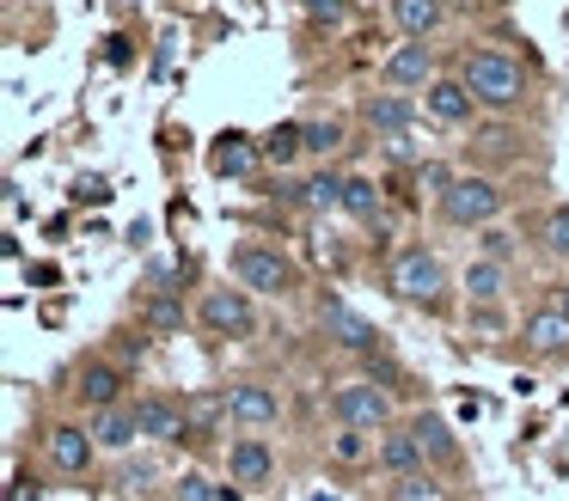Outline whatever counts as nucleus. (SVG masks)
<instances>
[{
    "mask_svg": "<svg viewBox=\"0 0 569 501\" xmlns=\"http://www.w3.org/2000/svg\"><path fill=\"white\" fill-rule=\"evenodd\" d=\"M459 80L478 92L483 110H515V104H527V68H520L515 56H502V49H490V43L466 49V61H459Z\"/></svg>",
    "mask_w": 569,
    "mask_h": 501,
    "instance_id": "nucleus-1",
    "label": "nucleus"
},
{
    "mask_svg": "<svg viewBox=\"0 0 569 501\" xmlns=\"http://www.w3.org/2000/svg\"><path fill=\"white\" fill-rule=\"evenodd\" d=\"M386 288L398 293L405 305H435L447 288V269L435 251H422V244H405V251L392 257V269H386Z\"/></svg>",
    "mask_w": 569,
    "mask_h": 501,
    "instance_id": "nucleus-2",
    "label": "nucleus"
},
{
    "mask_svg": "<svg viewBox=\"0 0 569 501\" xmlns=\"http://www.w3.org/2000/svg\"><path fill=\"white\" fill-rule=\"evenodd\" d=\"M233 281L239 288H251V293H295V263H288L276 244H263V239H246L233 251Z\"/></svg>",
    "mask_w": 569,
    "mask_h": 501,
    "instance_id": "nucleus-3",
    "label": "nucleus"
},
{
    "mask_svg": "<svg viewBox=\"0 0 569 501\" xmlns=\"http://www.w3.org/2000/svg\"><path fill=\"white\" fill-rule=\"evenodd\" d=\"M202 330L209 337H227V342H246L258 337V305H251V288H209L197 305Z\"/></svg>",
    "mask_w": 569,
    "mask_h": 501,
    "instance_id": "nucleus-4",
    "label": "nucleus"
},
{
    "mask_svg": "<svg viewBox=\"0 0 569 501\" xmlns=\"http://www.w3.org/2000/svg\"><path fill=\"white\" fill-rule=\"evenodd\" d=\"M502 214V183L496 178H453L441 196V220L447 227H490Z\"/></svg>",
    "mask_w": 569,
    "mask_h": 501,
    "instance_id": "nucleus-5",
    "label": "nucleus"
},
{
    "mask_svg": "<svg viewBox=\"0 0 569 501\" xmlns=\"http://www.w3.org/2000/svg\"><path fill=\"white\" fill-rule=\"evenodd\" d=\"M331 415L343 428H392V398H386V385H373V379H343V385L331 391Z\"/></svg>",
    "mask_w": 569,
    "mask_h": 501,
    "instance_id": "nucleus-6",
    "label": "nucleus"
},
{
    "mask_svg": "<svg viewBox=\"0 0 569 501\" xmlns=\"http://www.w3.org/2000/svg\"><path fill=\"white\" fill-rule=\"evenodd\" d=\"M422 110H429L435 122H447V129H459V122H471L483 104H478V92H471L459 73H435V80L422 86Z\"/></svg>",
    "mask_w": 569,
    "mask_h": 501,
    "instance_id": "nucleus-7",
    "label": "nucleus"
},
{
    "mask_svg": "<svg viewBox=\"0 0 569 501\" xmlns=\"http://www.w3.org/2000/svg\"><path fill=\"white\" fill-rule=\"evenodd\" d=\"M319 330H325L331 342H343V349H356V354L380 342V330H373L368 318L356 312V305H343V300H337V293H319Z\"/></svg>",
    "mask_w": 569,
    "mask_h": 501,
    "instance_id": "nucleus-8",
    "label": "nucleus"
},
{
    "mask_svg": "<svg viewBox=\"0 0 569 501\" xmlns=\"http://www.w3.org/2000/svg\"><path fill=\"white\" fill-rule=\"evenodd\" d=\"M123 391H129V373L117 361H80L74 398L87 403V410H111V403H123Z\"/></svg>",
    "mask_w": 569,
    "mask_h": 501,
    "instance_id": "nucleus-9",
    "label": "nucleus"
},
{
    "mask_svg": "<svg viewBox=\"0 0 569 501\" xmlns=\"http://www.w3.org/2000/svg\"><path fill=\"white\" fill-rule=\"evenodd\" d=\"M386 86H398V92H410V86H429L435 80V49L429 37H405V43L386 56Z\"/></svg>",
    "mask_w": 569,
    "mask_h": 501,
    "instance_id": "nucleus-10",
    "label": "nucleus"
},
{
    "mask_svg": "<svg viewBox=\"0 0 569 501\" xmlns=\"http://www.w3.org/2000/svg\"><path fill=\"white\" fill-rule=\"evenodd\" d=\"M227 415H233L239 428H276V422H282V398H276V385L246 379V385L227 391Z\"/></svg>",
    "mask_w": 569,
    "mask_h": 501,
    "instance_id": "nucleus-11",
    "label": "nucleus"
},
{
    "mask_svg": "<svg viewBox=\"0 0 569 501\" xmlns=\"http://www.w3.org/2000/svg\"><path fill=\"white\" fill-rule=\"evenodd\" d=\"M92 440H99L104 452H129L136 440H148L141 434V410L136 403H111V410H92Z\"/></svg>",
    "mask_w": 569,
    "mask_h": 501,
    "instance_id": "nucleus-12",
    "label": "nucleus"
},
{
    "mask_svg": "<svg viewBox=\"0 0 569 501\" xmlns=\"http://www.w3.org/2000/svg\"><path fill=\"white\" fill-rule=\"evenodd\" d=\"M520 337H527L532 354H569V312H563L557 300H545L539 312H527Z\"/></svg>",
    "mask_w": 569,
    "mask_h": 501,
    "instance_id": "nucleus-13",
    "label": "nucleus"
},
{
    "mask_svg": "<svg viewBox=\"0 0 569 501\" xmlns=\"http://www.w3.org/2000/svg\"><path fill=\"white\" fill-rule=\"evenodd\" d=\"M227 471H233V483L258 489V483H270V477H276V452L263 447L258 434H239L233 447H227Z\"/></svg>",
    "mask_w": 569,
    "mask_h": 501,
    "instance_id": "nucleus-14",
    "label": "nucleus"
},
{
    "mask_svg": "<svg viewBox=\"0 0 569 501\" xmlns=\"http://www.w3.org/2000/svg\"><path fill=\"white\" fill-rule=\"evenodd\" d=\"M43 440H50V459L62 464L68 477L87 471V464H92V447H99V440H92V428H74V422H56Z\"/></svg>",
    "mask_w": 569,
    "mask_h": 501,
    "instance_id": "nucleus-15",
    "label": "nucleus"
},
{
    "mask_svg": "<svg viewBox=\"0 0 569 501\" xmlns=\"http://www.w3.org/2000/svg\"><path fill=\"white\" fill-rule=\"evenodd\" d=\"M141 410V434L148 440H190V415L172 398H136Z\"/></svg>",
    "mask_w": 569,
    "mask_h": 501,
    "instance_id": "nucleus-16",
    "label": "nucleus"
},
{
    "mask_svg": "<svg viewBox=\"0 0 569 501\" xmlns=\"http://www.w3.org/2000/svg\"><path fill=\"white\" fill-rule=\"evenodd\" d=\"M380 464L392 477H405V471H422L429 464V452H422V440H417V428H386V440H380Z\"/></svg>",
    "mask_w": 569,
    "mask_h": 501,
    "instance_id": "nucleus-17",
    "label": "nucleus"
},
{
    "mask_svg": "<svg viewBox=\"0 0 569 501\" xmlns=\"http://www.w3.org/2000/svg\"><path fill=\"white\" fill-rule=\"evenodd\" d=\"M441 19H447V0H392L398 37H435Z\"/></svg>",
    "mask_w": 569,
    "mask_h": 501,
    "instance_id": "nucleus-18",
    "label": "nucleus"
},
{
    "mask_svg": "<svg viewBox=\"0 0 569 501\" xmlns=\"http://www.w3.org/2000/svg\"><path fill=\"white\" fill-rule=\"evenodd\" d=\"M258 159H263L258 141H246V134H221V147L209 153V166L221 171V178H251V171H258Z\"/></svg>",
    "mask_w": 569,
    "mask_h": 501,
    "instance_id": "nucleus-19",
    "label": "nucleus"
},
{
    "mask_svg": "<svg viewBox=\"0 0 569 501\" xmlns=\"http://www.w3.org/2000/svg\"><path fill=\"white\" fill-rule=\"evenodd\" d=\"M410 122H417V104H410L405 92H380V98H368V129H373V134H405Z\"/></svg>",
    "mask_w": 569,
    "mask_h": 501,
    "instance_id": "nucleus-20",
    "label": "nucleus"
},
{
    "mask_svg": "<svg viewBox=\"0 0 569 501\" xmlns=\"http://www.w3.org/2000/svg\"><path fill=\"white\" fill-rule=\"evenodd\" d=\"M466 300L471 305H496L502 300V257H483L466 269Z\"/></svg>",
    "mask_w": 569,
    "mask_h": 501,
    "instance_id": "nucleus-21",
    "label": "nucleus"
},
{
    "mask_svg": "<svg viewBox=\"0 0 569 501\" xmlns=\"http://www.w3.org/2000/svg\"><path fill=\"white\" fill-rule=\"evenodd\" d=\"M410 428H417V440H422V452H429V459H441V464H453V459H459L453 428H447L441 415H410Z\"/></svg>",
    "mask_w": 569,
    "mask_h": 501,
    "instance_id": "nucleus-22",
    "label": "nucleus"
},
{
    "mask_svg": "<svg viewBox=\"0 0 569 501\" xmlns=\"http://www.w3.org/2000/svg\"><path fill=\"white\" fill-rule=\"evenodd\" d=\"M300 153H307V129H300V122H282V129L263 134V159H276V166H288V159H300Z\"/></svg>",
    "mask_w": 569,
    "mask_h": 501,
    "instance_id": "nucleus-23",
    "label": "nucleus"
},
{
    "mask_svg": "<svg viewBox=\"0 0 569 501\" xmlns=\"http://www.w3.org/2000/svg\"><path fill=\"white\" fill-rule=\"evenodd\" d=\"M300 202L319 208V214L343 208V178H337V171H319V178H307V183H300Z\"/></svg>",
    "mask_w": 569,
    "mask_h": 501,
    "instance_id": "nucleus-24",
    "label": "nucleus"
},
{
    "mask_svg": "<svg viewBox=\"0 0 569 501\" xmlns=\"http://www.w3.org/2000/svg\"><path fill=\"white\" fill-rule=\"evenodd\" d=\"M343 214L380 220V190H373V178H343Z\"/></svg>",
    "mask_w": 569,
    "mask_h": 501,
    "instance_id": "nucleus-25",
    "label": "nucleus"
},
{
    "mask_svg": "<svg viewBox=\"0 0 569 501\" xmlns=\"http://www.w3.org/2000/svg\"><path fill=\"white\" fill-rule=\"evenodd\" d=\"M392 501H441V483H435V477H429V464H422V471L392 477Z\"/></svg>",
    "mask_w": 569,
    "mask_h": 501,
    "instance_id": "nucleus-26",
    "label": "nucleus"
},
{
    "mask_svg": "<svg viewBox=\"0 0 569 501\" xmlns=\"http://www.w3.org/2000/svg\"><path fill=\"white\" fill-rule=\"evenodd\" d=\"M178 324H184V305H178V293H160V300L148 305V330H153V337H172Z\"/></svg>",
    "mask_w": 569,
    "mask_h": 501,
    "instance_id": "nucleus-27",
    "label": "nucleus"
},
{
    "mask_svg": "<svg viewBox=\"0 0 569 501\" xmlns=\"http://www.w3.org/2000/svg\"><path fill=\"white\" fill-rule=\"evenodd\" d=\"M172 495H178V501H221V489H214L202 471H184V477L172 483Z\"/></svg>",
    "mask_w": 569,
    "mask_h": 501,
    "instance_id": "nucleus-28",
    "label": "nucleus"
},
{
    "mask_svg": "<svg viewBox=\"0 0 569 501\" xmlns=\"http://www.w3.org/2000/svg\"><path fill=\"white\" fill-rule=\"evenodd\" d=\"M307 129V153H331V147H343V122H300Z\"/></svg>",
    "mask_w": 569,
    "mask_h": 501,
    "instance_id": "nucleus-29",
    "label": "nucleus"
},
{
    "mask_svg": "<svg viewBox=\"0 0 569 501\" xmlns=\"http://www.w3.org/2000/svg\"><path fill=\"white\" fill-rule=\"evenodd\" d=\"M545 244H551L557 257H569V208H551V214H545Z\"/></svg>",
    "mask_w": 569,
    "mask_h": 501,
    "instance_id": "nucleus-30",
    "label": "nucleus"
},
{
    "mask_svg": "<svg viewBox=\"0 0 569 501\" xmlns=\"http://www.w3.org/2000/svg\"><path fill=\"white\" fill-rule=\"evenodd\" d=\"M307 19L312 24H343L349 19V0H307Z\"/></svg>",
    "mask_w": 569,
    "mask_h": 501,
    "instance_id": "nucleus-31",
    "label": "nucleus"
},
{
    "mask_svg": "<svg viewBox=\"0 0 569 501\" xmlns=\"http://www.w3.org/2000/svg\"><path fill=\"white\" fill-rule=\"evenodd\" d=\"M447 183H453V171H447V166H422V171H417V190H429L435 202L447 196Z\"/></svg>",
    "mask_w": 569,
    "mask_h": 501,
    "instance_id": "nucleus-32",
    "label": "nucleus"
},
{
    "mask_svg": "<svg viewBox=\"0 0 569 501\" xmlns=\"http://www.w3.org/2000/svg\"><path fill=\"white\" fill-rule=\"evenodd\" d=\"M483 257H502V263H508V257H515V239H508V232L496 227V220H490V227H483Z\"/></svg>",
    "mask_w": 569,
    "mask_h": 501,
    "instance_id": "nucleus-33",
    "label": "nucleus"
},
{
    "mask_svg": "<svg viewBox=\"0 0 569 501\" xmlns=\"http://www.w3.org/2000/svg\"><path fill=\"white\" fill-rule=\"evenodd\" d=\"M361 434H368V428H349V434H337V447H331V452H337L343 464H356V459H361Z\"/></svg>",
    "mask_w": 569,
    "mask_h": 501,
    "instance_id": "nucleus-34",
    "label": "nucleus"
},
{
    "mask_svg": "<svg viewBox=\"0 0 569 501\" xmlns=\"http://www.w3.org/2000/svg\"><path fill=\"white\" fill-rule=\"evenodd\" d=\"M148 477H153V464H123V471H117V483H123V489H148Z\"/></svg>",
    "mask_w": 569,
    "mask_h": 501,
    "instance_id": "nucleus-35",
    "label": "nucleus"
},
{
    "mask_svg": "<svg viewBox=\"0 0 569 501\" xmlns=\"http://www.w3.org/2000/svg\"><path fill=\"white\" fill-rule=\"evenodd\" d=\"M557 305H563V312H569V288H563V293H557Z\"/></svg>",
    "mask_w": 569,
    "mask_h": 501,
    "instance_id": "nucleus-36",
    "label": "nucleus"
},
{
    "mask_svg": "<svg viewBox=\"0 0 569 501\" xmlns=\"http://www.w3.org/2000/svg\"><path fill=\"white\" fill-rule=\"evenodd\" d=\"M13 501H43V495H26V489H19V495H13Z\"/></svg>",
    "mask_w": 569,
    "mask_h": 501,
    "instance_id": "nucleus-37",
    "label": "nucleus"
},
{
    "mask_svg": "<svg viewBox=\"0 0 569 501\" xmlns=\"http://www.w3.org/2000/svg\"><path fill=\"white\" fill-rule=\"evenodd\" d=\"M490 7H508V0H490Z\"/></svg>",
    "mask_w": 569,
    "mask_h": 501,
    "instance_id": "nucleus-38",
    "label": "nucleus"
}]
</instances>
